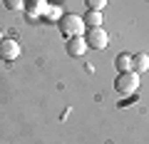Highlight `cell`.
I'll list each match as a JSON object with an SVG mask.
<instances>
[{"mask_svg":"<svg viewBox=\"0 0 149 144\" xmlns=\"http://www.w3.org/2000/svg\"><path fill=\"white\" fill-rule=\"evenodd\" d=\"M132 70L137 72V75L147 72V70H149V55H147V52H137V55H132Z\"/></svg>","mask_w":149,"mask_h":144,"instance_id":"6","label":"cell"},{"mask_svg":"<svg viewBox=\"0 0 149 144\" xmlns=\"http://www.w3.org/2000/svg\"><path fill=\"white\" fill-rule=\"evenodd\" d=\"M85 40H87V47L104 50L109 42V35L104 32V27H90V30H85Z\"/></svg>","mask_w":149,"mask_h":144,"instance_id":"3","label":"cell"},{"mask_svg":"<svg viewBox=\"0 0 149 144\" xmlns=\"http://www.w3.org/2000/svg\"><path fill=\"white\" fill-rule=\"evenodd\" d=\"M57 30L62 32L65 38H77V35H85V20L77 15H72V13H65L62 17L57 20Z\"/></svg>","mask_w":149,"mask_h":144,"instance_id":"2","label":"cell"},{"mask_svg":"<svg viewBox=\"0 0 149 144\" xmlns=\"http://www.w3.org/2000/svg\"><path fill=\"white\" fill-rule=\"evenodd\" d=\"M17 55H20V45H17V40L15 38H3L0 40V57L3 60H15Z\"/></svg>","mask_w":149,"mask_h":144,"instance_id":"4","label":"cell"},{"mask_svg":"<svg viewBox=\"0 0 149 144\" xmlns=\"http://www.w3.org/2000/svg\"><path fill=\"white\" fill-rule=\"evenodd\" d=\"M137 90H139V75L134 70L129 72H119L114 77V92L119 97H137Z\"/></svg>","mask_w":149,"mask_h":144,"instance_id":"1","label":"cell"},{"mask_svg":"<svg viewBox=\"0 0 149 144\" xmlns=\"http://www.w3.org/2000/svg\"><path fill=\"white\" fill-rule=\"evenodd\" d=\"M3 5H5L8 10L17 13V10H22V8H25V0H3Z\"/></svg>","mask_w":149,"mask_h":144,"instance_id":"10","label":"cell"},{"mask_svg":"<svg viewBox=\"0 0 149 144\" xmlns=\"http://www.w3.org/2000/svg\"><path fill=\"white\" fill-rule=\"evenodd\" d=\"M82 20H85L87 27H102V13H100V10H90Z\"/></svg>","mask_w":149,"mask_h":144,"instance_id":"8","label":"cell"},{"mask_svg":"<svg viewBox=\"0 0 149 144\" xmlns=\"http://www.w3.org/2000/svg\"><path fill=\"white\" fill-rule=\"evenodd\" d=\"M85 3H87L90 10H102V8L107 5V0H85Z\"/></svg>","mask_w":149,"mask_h":144,"instance_id":"11","label":"cell"},{"mask_svg":"<svg viewBox=\"0 0 149 144\" xmlns=\"http://www.w3.org/2000/svg\"><path fill=\"white\" fill-rule=\"evenodd\" d=\"M25 8H27V15H30V17H37L40 13H35V10H42L45 0H25Z\"/></svg>","mask_w":149,"mask_h":144,"instance_id":"9","label":"cell"},{"mask_svg":"<svg viewBox=\"0 0 149 144\" xmlns=\"http://www.w3.org/2000/svg\"><path fill=\"white\" fill-rule=\"evenodd\" d=\"M87 40H85V35H77V38H70L67 40V52L72 55V57H80V55H85L87 52Z\"/></svg>","mask_w":149,"mask_h":144,"instance_id":"5","label":"cell"},{"mask_svg":"<svg viewBox=\"0 0 149 144\" xmlns=\"http://www.w3.org/2000/svg\"><path fill=\"white\" fill-rule=\"evenodd\" d=\"M0 40H3V32H0Z\"/></svg>","mask_w":149,"mask_h":144,"instance_id":"12","label":"cell"},{"mask_svg":"<svg viewBox=\"0 0 149 144\" xmlns=\"http://www.w3.org/2000/svg\"><path fill=\"white\" fill-rule=\"evenodd\" d=\"M114 67H117V72H129V70H132V55H129V52L117 55V60H114Z\"/></svg>","mask_w":149,"mask_h":144,"instance_id":"7","label":"cell"}]
</instances>
